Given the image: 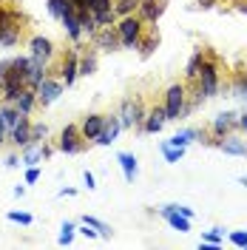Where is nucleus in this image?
I'll return each instance as SVG.
<instances>
[{"label":"nucleus","mask_w":247,"mask_h":250,"mask_svg":"<svg viewBox=\"0 0 247 250\" xmlns=\"http://www.w3.org/2000/svg\"><path fill=\"white\" fill-rule=\"evenodd\" d=\"M202 97H216L219 88H222V60L210 48H205V62H202V71L196 83H190Z\"/></svg>","instance_id":"nucleus-1"},{"label":"nucleus","mask_w":247,"mask_h":250,"mask_svg":"<svg viewBox=\"0 0 247 250\" xmlns=\"http://www.w3.org/2000/svg\"><path fill=\"white\" fill-rule=\"evenodd\" d=\"M145 26H148V23H145L139 15L120 17V20H117V31H120V43H123V48H137L139 40H142Z\"/></svg>","instance_id":"nucleus-2"},{"label":"nucleus","mask_w":247,"mask_h":250,"mask_svg":"<svg viewBox=\"0 0 247 250\" xmlns=\"http://www.w3.org/2000/svg\"><path fill=\"white\" fill-rule=\"evenodd\" d=\"M165 114H168V120H179V117H185L187 114V88L182 83H173L168 91H165Z\"/></svg>","instance_id":"nucleus-3"},{"label":"nucleus","mask_w":247,"mask_h":250,"mask_svg":"<svg viewBox=\"0 0 247 250\" xmlns=\"http://www.w3.org/2000/svg\"><path fill=\"white\" fill-rule=\"evenodd\" d=\"M54 74H57L65 85H74V80L80 77V48H77V43H74L71 48H65V51H62L60 68H57Z\"/></svg>","instance_id":"nucleus-4"},{"label":"nucleus","mask_w":247,"mask_h":250,"mask_svg":"<svg viewBox=\"0 0 247 250\" xmlns=\"http://www.w3.org/2000/svg\"><path fill=\"white\" fill-rule=\"evenodd\" d=\"M145 114H148V108L142 105V100H139V97H128V100H123L120 123H123V128H142Z\"/></svg>","instance_id":"nucleus-5"},{"label":"nucleus","mask_w":247,"mask_h":250,"mask_svg":"<svg viewBox=\"0 0 247 250\" xmlns=\"http://www.w3.org/2000/svg\"><path fill=\"white\" fill-rule=\"evenodd\" d=\"M85 145L88 140L82 137V131H80V125H65L60 131V142H57V148H60L62 154H82L85 151Z\"/></svg>","instance_id":"nucleus-6"},{"label":"nucleus","mask_w":247,"mask_h":250,"mask_svg":"<svg viewBox=\"0 0 247 250\" xmlns=\"http://www.w3.org/2000/svg\"><path fill=\"white\" fill-rule=\"evenodd\" d=\"M236 123H239V114H233V111L219 114L216 120L210 123V142L207 145H219L225 137H230L233 131H236Z\"/></svg>","instance_id":"nucleus-7"},{"label":"nucleus","mask_w":247,"mask_h":250,"mask_svg":"<svg viewBox=\"0 0 247 250\" xmlns=\"http://www.w3.org/2000/svg\"><path fill=\"white\" fill-rule=\"evenodd\" d=\"M62 85H65V83H62L60 77H54V74H46V80H43V83L34 88V91H37V105H40V108L51 105V103H54V100H57V97L62 94Z\"/></svg>","instance_id":"nucleus-8"},{"label":"nucleus","mask_w":247,"mask_h":250,"mask_svg":"<svg viewBox=\"0 0 247 250\" xmlns=\"http://www.w3.org/2000/svg\"><path fill=\"white\" fill-rule=\"evenodd\" d=\"M91 46L100 48V51H117V48H123L117 26H100V29H97V34L91 37Z\"/></svg>","instance_id":"nucleus-9"},{"label":"nucleus","mask_w":247,"mask_h":250,"mask_svg":"<svg viewBox=\"0 0 247 250\" xmlns=\"http://www.w3.org/2000/svg\"><path fill=\"white\" fill-rule=\"evenodd\" d=\"M29 51H31V54H29L31 60L48 65L51 57H54V43H51L48 37H40V34H37V37H31V40H29Z\"/></svg>","instance_id":"nucleus-10"},{"label":"nucleus","mask_w":247,"mask_h":250,"mask_svg":"<svg viewBox=\"0 0 247 250\" xmlns=\"http://www.w3.org/2000/svg\"><path fill=\"white\" fill-rule=\"evenodd\" d=\"M168 123V114H165V105H159L154 103L148 114H145V123H142V131H148V134H159L162 131V125Z\"/></svg>","instance_id":"nucleus-11"},{"label":"nucleus","mask_w":247,"mask_h":250,"mask_svg":"<svg viewBox=\"0 0 247 250\" xmlns=\"http://www.w3.org/2000/svg\"><path fill=\"white\" fill-rule=\"evenodd\" d=\"M103 128H105V114H88V117L80 123V131H82V137H85L88 142L100 140Z\"/></svg>","instance_id":"nucleus-12"},{"label":"nucleus","mask_w":247,"mask_h":250,"mask_svg":"<svg viewBox=\"0 0 247 250\" xmlns=\"http://www.w3.org/2000/svg\"><path fill=\"white\" fill-rule=\"evenodd\" d=\"M165 9H168V0H142L137 15L142 17L145 23H156L159 17L165 15Z\"/></svg>","instance_id":"nucleus-13"},{"label":"nucleus","mask_w":247,"mask_h":250,"mask_svg":"<svg viewBox=\"0 0 247 250\" xmlns=\"http://www.w3.org/2000/svg\"><path fill=\"white\" fill-rule=\"evenodd\" d=\"M31 125L34 123H31L29 117H20V123L9 131V142H12L15 148H26V145L31 142Z\"/></svg>","instance_id":"nucleus-14"},{"label":"nucleus","mask_w":247,"mask_h":250,"mask_svg":"<svg viewBox=\"0 0 247 250\" xmlns=\"http://www.w3.org/2000/svg\"><path fill=\"white\" fill-rule=\"evenodd\" d=\"M159 213H162V219L168 222L173 230H179V233H187V230H190V219H187L185 213H179V210H176V205H165Z\"/></svg>","instance_id":"nucleus-15"},{"label":"nucleus","mask_w":247,"mask_h":250,"mask_svg":"<svg viewBox=\"0 0 247 250\" xmlns=\"http://www.w3.org/2000/svg\"><path fill=\"white\" fill-rule=\"evenodd\" d=\"M51 154V148H48L46 142H29L26 148H23V156H20V162L23 165H37L40 159H46Z\"/></svg>","instance_id":"nucleus-16"},{"label":"nucleus","mask_w":247,"mask_h":250,"mask_svg":"<svg viewBox=\"0 0 247 250\" xmlns=\"http://www.w3.org/2000/svg\"><path fill=\"white\" fill-rule=\"evenodd\" d=\"M156 46H159V29H156L154 23H148L145 31H142V40H139L137 48H139V54H142V57H151Z\"/></svg>","instance_id":"nucleus-17"},{"label":"nucleus","mask_w":247,"mask_h":250,"mask_svg":"<svg viewBox=\"0 0 247 250\" xmlns=\"http://www.w3.org/2000/svg\"><path fill=\"white\" fill-rule=\"evenodd\" d=\"M62 29H65V34H68V40L71 43H80L82 40V26H80V15L74 12V9H68L65 15H62Z\"/></svg>","instance_id":"nucleus-18"},{"label":"nucleus","mask_w":247,"mask_h":250,"mask_svg":"<svg viewBox=\"0 0 247 250\" xmlns=\"http://www.w3.org/2000/svg\"><path fill=\"white\" fill-rule=\"evenodd\" d=\"M120 131H123L120 117H117V114H105V128H103V134H100L97 145H111V142L120 137Z\"/></svg>","instance_id":"nucleus-19"},{"label":"nucleus","mask_w":247,"mask_h":250,"mask_svg":"<svg viewBox=\"0 0 247 250\" xmlns=\"http://www.w3.org/2000/svg\"><path fill=\"white\" fill-rule=\"evenodd\" d=\"M12 105H15V108L23 114V117H31V111L40 108V105H37V91H34V88H26V91L20 94Z\"/></svg>","instance_id":"nucleus-20"},{"label":"nucleus","mask_w":247,"mask_h":250,"mask_svg":"<svg viewBox=\"0 0 247 250\" xmlns=\"http://www.w3.org/2000/svg\"><path fill=\"white\" fill-rule=\"evenodd\" d=\"M219 148H222L225 154H230V156H247V140L236 137V134L225 137V140L219 142Z\"/></svg>","instance_id":"nucleus-21"},{"label":"nucleus","mask_w":247,"mask_h":250,"mask_svg":"<svg viewBox=\"0 0 247 250\" xmlns=\"http://www.w3.org/2000/svg\"><path fill=\"white\" fill-rule=\"evenodd\" d=\"M80 74L82 77H91L94 71H97V54H94V48H85V46H80Z\"/></svg>","instance_id":"nucleus-22"},{"label":"nucleus","mask_w":247,"mask_h":250,"mask_svg":"<svg viewBox=\"0 0 247 250\" xmlns=\"http://www.w3.org/2000/svg\"><path fill=\"white\" fill-rule=\"evenodd\" d=\"M117 162H120V168H123L125 182H134V179H137V156L123 151V154L117 156Z\"/></svg>","instance_id":"nucleus-23"},{"label":"nucleus","mask_w":247,"mask_h":250,"mask_svg":"<svg viewBox=\"0 0 247 250\" xmlns=\"http://www.w3.org/2000/svg\"><path fill=\"white\" fill-rule=\"evenodd\" d=\"M202 62H205V48H199V51L187 60V65H185V80L187 83H196V77H199V71H202Z\"/></svg>","instance_id":"nucleus-24"},{"label":"nucleus","mask_w":247,"mask_h":250,"mask_svg":"<svg viewBox=\"0 0 247 250\" xmlns=\"http://www.w3.org/2000/svg\"><path fill=\"white\" fill-rule=\"evenodd\" d=\"M230 91H233V97H239V100L247 103V71H236V74H233Z\"/></svg>","instance_id":"nucleus-25"},{"label":"nucleus","mask_w":247,"mask_h":250,"mask_svg":"<svg viewBox=\"0 0 247 250\" xmlns=\"http://www.w3.org/2000/svg\"><path fill=\"white\" fill-rule=\"evenodd\" d=\"M139 3H142V0H114V12H117V17L137 15V12H139Z\"/></svg>","instance_id":"nucleus-26"},{"label":"nucleus","mask_w":247,"mask_h":250,"mask_svg":"<svg viewBox=\"0 0 247 250\" xmlns=\"http://www.w3.org/2000/svg\"><path fill=\"white\" fill-rule=\"evenodd\" d=\"M196 137H202V131H196V128H185V131H179V134H173L168 142H173V145H190V142L196 140Z\"/></svg>","instance_id":"nucleus-27"},{"label":"nucleus","mask_w":247,"mask_h":250,"mask_svg":"<svg viewBox=\"0 0 247 250\" xmlns=\"http://www.w3.org/2000/svg\"><path fill=\"white\" fill-rule=\"evenodd\" d=\"M162 154L168 162H179L185 156V145H173V142H162Z\"/></svg>","instance_id":"nucleus-28"},{"label":"nucleus","mask_w":247,"mask_h":250,"mask_svg":"<svg viewBox=\"0 0 247 250\" xmlns=\"http://www.w3.org/2000/svg\"><path fill=\"white\" fill-rule=\"evenodd\" d=\"M46 3H48V15L54 17V20H62V15L71 9L68 0H46Z\"/></svg>","instance_id":"nucleus-29"},{"label":"nucleus","mask_w":247,"mask_h":250,"mask_svg":"<svg viewBox=\"0 0 247 250\" xmlns=\"http://www.w3.org/2000/svg\"><path fill=\"white\" fill-rule=\"evenodd\" d=\"M82 222H85V225H91V228H94V230H97L100 236H105V239L111 236V228L105 225V222H100V219H94V216H85Z\"/></svg>","instance_id":"nucleus-30"},{"label":"nucleus","mask_w":247,"mask_h":250,"mask_svg":"<svg viewBox=\"0 0 247 250\" xmlns=\"http://www.w3.org/2000/svg\"><path fill=\"white\" fill-rule=\"evenodd\" d=\"M46 134H48V128L43 123L31 125V142H46Z\"/></svg>","instance_id":"nucleus-31"},{"label":"nucleus","mask_w":247,"mask_h":250,"mask_svg":"<svg viewBox=\"0 0 247 250\" xmlns=\"http://www.w3.org/2000/svg\"><path fill=\"white\" fill-rule=\"evenodd\" d=\"M9 222H17V225H31V213H26V210H9Z\"/></svg>","instance_id":"nucleus-32"},{"label":"nucleus","mask_w":247,"mask_h":250,"mask_svg":"<svg viewBox=\"0 0 247 250\" xmlns=\"http://www.w3.org/2000/svg\"><path fill=\"white\" fill-rule=\"evenodd\" d=\"M71 239H74V225L71 222H65L60 230V245H71Z\"/></svg>","instance_id":"nucleus-33"},{"label":"nucleus","mask_w":247,"mask_h":250,"mask_svg":"<svg viewBox=\"0 0 247 250\" xmlns=\"http://www.w3.org/2000/svg\"><path fill=\"white\" fill-rule=\"evenodd\" d=\"M85 3H88V12H103L114 6V0H85Z\"/></svg>","instance_id":"nucleus-34"},{"label":"nucleus","mask_w":247,"mask_h":250,"mask_svg":"<svg viewBox=\"0 0 247 250\" xmlns=\"http://www.w3.org/2000/svg\"><path fill=\"white\" fill-rule=\"evenodd\" d=\"M230 245H236V248H247V230H233L230 233Z\"/></svg>","instance_id":"nucleus-35"},{"label":"nucleus","mask_w":247,"mask_h":250,"mask_svg":"<svg viewBox=\"0 0 247 250\" xmlns=\"http://www.w3.org/2000/svg\"><path fill=\"white\" fill-rule=\"evenodd\" d=\"M205 242H210V245H222V242H225V233H222L219 228H213V230L205 233Z\"/></svg>","instance_id":"nucleus-36"},{"label":"nucleus","mask_w":247,"mask_h":250,"mask_svg":"<svg viewBox=\"0 0 247 250\" xmlns=\"http://www.w3.org/2000/svg\"><path fill=\"white\" fill-rule=\"evenodd\" d=\"M37 179H40V168H37V165H29V171H26V182L34 185Z\"/></svg>","instance_id":"nucleus-37"},{"label":"nucleus","mask_w":247,"mask_h":250,"mask_svg":"<svg viewBox=\"0 0 247 250\" xmlns=\"http://www.w3.org/2000/svg\"><path fill=\"white\" fill-rule=\"evenodd\" d=\"M68 6L77 12V15H82V12H88V3L85 0H68Z\"/></svg>","instance_id":"nucleus-38"},{"label":"nucleus","mask_w":247,"mask_h":250,"mask_svg":"<svg viewBox=\"0 0 247 250\" xmlns=\"http://www.w3.org/2000/svg\"><path fill=\"white\" fill-rule=\"evenodd\" d=\"M6 140H9V125L3 123V117H0V145H3Z\"/></svg>","instance_id":"nucleus-39"},{"label":"nucleus","mask_w":247,"mask_h":250,"mask_svg":"<svg viewBox=\"0 0 247 250\" xmlns=\"http://www.w3.org/2000/svg\"><path fill=\"white\" fill-rule=\"evenodd\" d=\"M9 65H12V60L0 62V85H3V80H6V74H9Z\"/></svg>","instance_id":"nucleus-40"},{"label":"nucleus","mask_w":247,"mask_h":250,"mask_svg":"<svg viewBox=\"0 0 247 250\" xmlns=\"http://www.w3.org/2000/svg\"><path fill=\"white\" fill-rule=\"evenodd\" d=\"M236 131H247V114H239V123H236Z\"/></svg>","instance_id":"nucleus-41"},{"label":"nucleus","mask_w":247,"mask_h":250,"mask_svg":"<svg viewBox=\"0 0 247 250\" xmlns=\"http://www.w3.org/2000/svg\"><path fill=\"white\" fill-rule=\"evenodd\" d=\"M82 182H85V188H88V190H91V188H97V185H94V173H85V176H82Z\"/></svg>","instance_id":"nucleus-42"},{"label":"nucleus","mask_w":247,"mask_h":250,"mask_svg":"<svg viewBox=\"0 0 247 250\" xmlns=\"http://www.w3.org/2000/svg\"><path fill=\"white\" fill-rule=\"evenodd\" d=\"M176 210H179V213H185L187 219H193V210H190V208H185V205H176Z\"/></svg>","instance_id":"nucleus-43"},{"label":"nucleus","mask_w":247,"mask_h":250,"mask_svg":"<svg viewBox=\"0 0 247 250\" xmlns=\"http://www.w3.org/2000/svg\"><path fill=\"white\" fill-rule=\"evenodd\" d=\"M236 12H242V15H247V0H236Z\"/></svg>","instance_id":"nucleus-44"},{"label":"nucleus","mask_w":247,"mask_h":250,"mask_svg":"<svg viewBox=\"0 0 247 250\" xmlns=\"http://www.w3.org/2000/svg\"><path fill=\"white\" fill-rule=\"evenodd\" d=\"M233 3H236V0H233Z\"/></svg>","instance_id":"nucleus-45"}]
</instances>
